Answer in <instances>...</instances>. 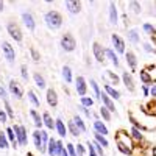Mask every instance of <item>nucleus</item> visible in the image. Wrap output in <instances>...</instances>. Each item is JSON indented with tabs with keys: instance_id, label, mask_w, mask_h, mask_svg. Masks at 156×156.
<instances>
[{
	"instance_id": "nucleus-25",
	"label": "nucleus",
	"mask_w": 156,
	"mask_h": 156,
	"mask_svg": "<svg viewBox=\"0 0 156 156\" xmlns=\"http://www.w3.org/2000/svg\"><path fill=\"white\" fill-rule=\"evenodd\" d=\"M105 56L111 59V62L114 64L115 67H119V66H120V62H119V56H117V55L114 53V50H112V48H105Z\"/></svg>"
},
{
	"instance_id": "nucleus-53",
	"label": "nucleus",
	"mask_w": 156,
	"mask_h": 156,
	"mask_svg": "<svg viewBox=\"0 0 156 156\" xmlns=\"http://www.w3.org/2000/svg\"><path fill=\"white\" fill-rule=\"evenodd\" d=\"M0 122H2V123L8 122V114L5 112V109H0Z\"/></svg>"
},
{
	"instance_id": "nucleus-32",
	"label": "nucleus",
	"mask_w": 156,
	"mask_h": 156,
	"mask_svg": "<svg viewBox=\"0 0 156 156\" xmlns=\"http://www.w3.org/2000/svg\"><path fill=\"white\" fill-rule=\"evenodd\" d=\"M139 75H140V80H142V83H144L145 86L147 84H151L153 83V78L150 76V73L145 70V69H142L140 72H139Z\"/></svg>"
},
{
	"instance_id": "nucleus-1",
	"label": "nucleus",
	"mask_w": 156,
	"mask_h": 156,
	"mask_svg": "<svg viewBox=\"0 0 156 156\" xmlns=\"http://www.w3.org/2000/svg\"><path fill=\"white\" fill-rule=\"evenodd\" d=\"M44 22H45V25L50 30H58V28H61V25H62V16H61L59 11L50 9V11L45 12Z\"/></svg>"
},
{
	"instance_id": "nucleus-11",
	"label": "nucleus",
	"mask_w": 156,
	"mask_h": 156,
	"mask_svg": "<svg viewBox=\"0 0 156 156\" xmlns=\"http://www.w3.org/2000/svg\"><path fill=\"white\" fill-rule=\"evenodd\" d=\"M92 51H94V56L98 62H105L106 56H105V48H103L98 42H94L92 44Z\"/></svg>"
},
{
	"instance_id": "nucleus-59",
	"label": "nucleus",
	"mask_w": 156,
	"mask_h": 156,
	"mask_svg": "<svg viewBox=\"0 0 156 156\" xmlns=\"http://www.w3.org/2000/svg\"><path fill=\"white\" fill-rule=\"evenodd\" d=\"M3 8H5V3H3V2H0V11H3Z\"/></svg>"
},
{
	"instance_id": "nucleus-16",
	"label": "nucleus",
	"mask_w": 156,
	"mask_h": 156,
	"mask_svg": "<svg viewBox=\"0 0 156 156\" xmlns=\"http://www.w3.org/2000/svg\"><path fill=\"white\" fill-rule=\"evenodd\" d=\"M55 129L58 131L59 137H66L67 136V126H66V123L62 122L61 117H58V119L55 120Z\"/></svg>"
},
{
	"instance_id": "nucleus-18",
	"label": "nucleus",
	"mask_w": 156,
	"mask_h": 156,
	"mask_svg": "<svg viewBox=\"0 0 156 156\" xmlns=\"http://www.w3.org/2000/svg\"><path fill=\"white\" fill-rule=\"evenodd\" d=\"M122 81H123V84L126 86V89L129 90V92H134V80H133L131 73L123 72L122 73Z\"/></svg>"
},
{
	"instance_id": "nucleus-42",
	"label": "nucleus",
	"mask_w": 156,
	"mask_h": 156,
	"mask_svg": "<svg viewBox=\"0 0 156 156\" xmlns=\"http://www.w3.org/2000/svg\"><path fill=\"white\" fill-rule=\"evenodd\" d=\"M90 142H92V145H94V150L97 151V154L98 156H105V151H103V150H105V148H103L100 144H98V142L94 139V140H90Z\"/></svg>"
},
{
	"instance_id": "nucleus-51",
	"label": "nucleus",
	"mask_w": 156,
	"mask_h": 156,
	"mask_svg": "<svg viewBox=\"0 0 156 156\" xmlns=\"http://www.w3.org/2000/svg\"><path fill=\"white\" fill-rule=\"evenodd\" d=\"M142 47H144V50L147 51V53H156V48H154L151 44H144Z\"/></svg>"
},
{
	"instance_id": "nucleus-57",
	"label": "nucleus",
	"mask_w": 156,
	"mask_h": 156,
	"mask_svg": "<svg viewBox=\"0 0 156 156\" xmlns=\"http://www.w3.org/2000/svg\"><path fill=\"white\" fill-rule=\"evenodd\" d=\"M142 92H144L145 97H148V95H150V89H148V86H144V87H142Z\"/></svg>"
},
{
	"instance_id": "nucleus-20",
	"label": "nucleus",
	"mask_w": 156,
	"mask_h": 156,
	"mask_svg": "<svg viewBox=\"0 0 156 156\" xmlns=\"http://www.w3.org/2000/svg\"><path fill=\"white\" fill-rule=\"evenodd\" d=\"M100 100L103 101V106H105V108H108L111 112H115V105L112 103V98H109V95L106 92H103L100 95Z\"/></svg>"
},
{
	"instance_id": "nucleus-12",
	"label": "nucleus",
	"mask_w": 156,
	"mask_h": 156,
	"mask_svg": "<svg viewBox=\"0 0 156 156\" xmlns=\"http://www.w3.org/2000/svg\"><path fill=\"white\" fill-rule=\"evenodd\" d=\"M66 9L70 12V14H78V12L81 11V2H76V0H67L66 3H64Z\"/></svg>"
},
{
	"instance_id": "nucleus-2",
	"label": "nucleus",
	"mask_w": 156,
	"mask_h": 156,
	"mask_svg": "<svg viewBox=\"0 0 156 156\" xmlns=\"http://www.w3.org/2000/svg\"><path fill=\"white\" fill-rule=\"evenodd\" d=\"M12 131H14L16 134V140L19 147H25L28 144V134H27V128H25L23 125H12Z\"/></svg>"
},
{
	"instance_id": "nucleus-8",
	"label": "nucleus",
	"mask_w": 156,
	"mask_h": 156,
	"mask_svg": "<svg viewBox=\"0 0 156 156\" xmlns=\"http://www.w3.org/2000/svg\"><path fill=\"white\" fill-rule=\"evenodd\" d=\"M8 89H9V92L12 94V97H14V98H22L23 97V89H22V86L16 80H9Z\"/></svg>"
},
{
	"instance_id": "nucleus-26",
	"label": "nucleus",
	"mask_w": 156,
	"mask_h": 156,
	"mask_svg": "<svg viewBox=\"0 0 156 156\" xmlns=\"http://www.w3.org/2000/svg\"><path fill=\"white\" fill-rule=\"evenodd\" d=\"M128 41L131 44H139L140 42V34H139V31L136 28L128 30Z\"/></svg>"
},
{
	"instance_id": "nucleus-48",
	"label": "nucleus",
	"mask_w": 156,
	"mask_h": 156,
	"mask_svg": "<svg viewBox=\"0 0 156 156\" xmlns=\"http://www.w3.org/2000/svg\"><path fill=\"white\" fill-rule=\"evenodd\" d=\"M128 6L131 8V9H133V12H136V14H139V12H140V5H139L137 2H129V3H128Z\"/></svg>"
},
{
	"instance_id": "nucleus-40",
	"label": "nucleus",
	"mask_w": 156,
	"mask_h": 156,
	"mask_svg": "<svg viewBox=\"0 0 156 156\" xmlns=\"http://www.w3.org/2000/svg\"><path fill=\"white\" fill-rule=\"evenodd\" d=\"M142 30H144L147 34H150V36H154L156 34V28L153 27L151 23H144V25H142Z\"/></svg>"
},
{
	"instance_id": "nucleus-43",
	"label": "nucleus",
	"mask_w": 156,
	"mask_h": 156,
	"mask_svg": "<svg viewBox=\"0 0 156 156\" xmlns=\"http://www.w3.org/2000/svg\"><path fill=\"white\" fill-rule=\"evenodd\" d=\"M106 75L111 78V83L109 84H119V81H120V78L117 76L114 72H111V70H106Z\"/></svg>"
},
{
	"instance_id": "nucleus-21",
	"label": "nucleus",
	"mask_w": 156,
	"mask_h": 156,
	"mask_svg": "<svg viewBox=\"0 0 156 156\" xmlns=\"http://www.w3.org/2000/svg\"><path fill=\"white\" fill-rule=\"evenodd\" d=\"M42 123L47 129H55V120L51 119V115L48 111H44L42 112Z\"/></svg>"
},
{
	"instance_id": "nucleus-46",
	"label": "nucleus",
	"mask_w": 156,
	"mask_h": 156,
	"mask_svg": "<svg viewBox=\"0 0 156 156\" xmlns=\"http://www.w3.org/2000/svg\"><path fill=\"white\" fill-rule=\"evenodd\" d=\"M75 151H76V156H84V154H86V148H84V145H81V144L75 145Z\"/></svg>"
},
{
	"instance_id": "nucleus-23",
	"label": "nucleus",
	"mask_w": 156,
	"mask_h": 156,
	"mask_svg": "<svg viewBox=\"0 0 156 156\" xmlns=\"http://www.w3.org/2000/svg\"><path fill=\"white\" fill-rule=\"evenodd\" d=\"M5 134H6V137L9 140V144L12 145V148H19V144H17V140H16V134H14V131H12V126H8L5 129Z\"/></svg>"
},
{
	"instance_id": "nucleus-30",
	"label": "nucleus",
	"mask_w": 156,
	"mask_h": 156,
	"mask_svg": "<svg viewBox=\"0 0 156 156\" xmlns=\"http://www.w3.org/2000/svg\"><path fill=\"white\" fill-rule=\"evenodd\" d=\"M61 73H62V78H64V81H66V83H72L73 81V78H72V69L69 66H64L61 69Z\"/></svg>"
},
{
	"instance_id": "nucleus-27",
	"label": "nucleus",
	"mask_w": 156,
	"mask_h": 156,
	"mask_svg": "<svg viewBox=\"0 0 156 156\" xmlns=\"http://www.w3.org/2000/svg\"><path fill=\"white\" fill-rule=\"evenodd\" d=\"M33 80H34V83H36V86H37L39 89H45V86H47L45 78L39 73V72H34V73H33Z\"/></svg>"
},
{
	"instance_id": "nucleus-34",
	"label": "nucleus",
	"mask_w": 156,
	"mask_h": 156,
	"mask_svg": "<svg viewBox=\"0 0 156 156\" xmlns=\"http://www.w3.org/2000/svg\"><path fill=\"white\" fill-rule=\"evenodd\" d=\"M28 100L33 103V106H34V108H39V106H41V100L37 98V95L34 94V90H31V89L28 90Z\"/></svg>"
},
{
	"instance_id": "nucleus-17",
	"label": "nucleus",
	"mask_w": 156,
	"mask_h": 156,
	"mask_svg": "<svg viewBox=\"0 0 156 156\" xmlns=\"http://www.w3.org/2000/svg\"><path fill=\"white\" fill-rule=\"evenodd\" d=\"M108 12H109V22H111L112 25H117V22H119V11H117V6H115L114 2L109 3Z\"/></svg>"
},
{
	"instance_id": "nucleus-39",
	"label": "nucleus",
	"mask_w": 156,
	"mask_h": 156,
	"mask_svg": "<svg viewBox=\"0 0 156 156\" xmlns=\"http://www.w3.org/2000/svg\"><path fill=\"white\" fill-rule=\"evenodd\" d=\"M80 105L84 106V108H90L94 105V98H90V97H81L80 98Z\"/></svg>"
},
{
	"instance_id": "nucleus-24",
	"label": "nucleus",
	"mask_w": 156,
	"mask_h": 156,
	"mask_svg": "<svg viewBox=\"0 0 156 156\" xmlns=\"http://www.w3.org/2000/svg\"><path fill=\"white\" fill-rule=\"evenodd\" d=\"M103 87H105V92L109 95V98H115V100L120 98V92L115 87H112L111 84H103Z\"/></svg>"
},
{
	"instance_id": "nucleus-35",
	"label": "nucleus",
	"mask_w": 156,
	"mask_h": 156,
	"mask_svg": "<svg viewBox=\"0 0 156 156\" xmlns=\"http://www.w3.org/2000/svg\"><path fill=\"white\" fill-rule=\"evenodd\" d=\"M90 89H92V92H94V97L97 100H100L101 92H100V87H98V84H97V81L94 80V78H90Z\"/></svg>"
},
{
	"instance_id": "nucleus-44",
	"label": "nucleus",
	"mask_w": 156,
	"mask_h": 156,
	"mask_svg": "<svg viewBox=\"0 0 156 156\" xmlns=\"http://www.w3.org/2000/svg\"><path fill=\"white\" fill-rule=\"evenodd\" d=\"M20 75L23 78V81H28V69H27L25 64H22V66H20Z\"/></svg>"
},
{
	"instance_id": "nucleus-33",
	"label": "nucleus",
	"mask_w": 156,
	"mask_h": 156,
	"mask_svg": "<svg viewBox=\"0 0 156 156\" xmlns=\"http://www.w3.org/2000/svg\"><path fill=\"white\" fill-rule=\"evenodd\" d=\"M66 126H67V131H69V133H70V134H72L73 137H78V136H80V134H81V133H80V129H78V128L75 126V123H73V120H69Z\"/></svg>"
},
{
	"instance_id": "nucleus-52",
	"label": "nucleus",
	"mask_w": 156,
	"mask_h": 156,
	"mask_svg": "<svg viewBox=\"0 0 156 156\" xmlns=\"http://www.w3.org/2000/svg\"><path fill=\"white\" fill-rule=\"evenodd\" d=\"M66 150L69 151V156H76V151H75V145L73 144H67Z\"/></svg>"
},
{
	"instance_id": "nucleus-7",
	"label": "nucleus",
	"mask_w": 156,
	"mask_h": 156,
	"mask_svg": "<svg viewBox=\"0 0 156 156\" xmlns=\"http://www.w3.org/2000/svg\"><path fill=\"white\" fill-rule=\"evenodd\" d=\"M75 89H76V94L78 95L86 97V94H87V83L84 80V76H81V75L76 76V80H75Z\"/></svg>"
},
{
	"instance_id": "nucleus-10",
	"label": "nucleus",
	"mask_w": 156,
	"mask_h": 156,
	"mask_svg": "<svg viewBox=\"0 0 156 156\" xmlns=\"http://www.w3.org/2000/svg\"><path fill=\"white\" fill-rule=\"evenodd\" d=\"M22 22L25 23V27H27L30 31H34V28H36V22H34V17H33L31 12H28V11L22 12Z\"/></svg>"
},
{
	"instance_id": "nucleus-54",
	"label": "nucleus",
	"mask_w": 156,
	"mask_h": 156,
	"mask_svg": "<svg viewBox=\"0 0 156 156\" xmlns=\"http://www.w3.org/2000/svg\"><path fill=\"white\" fill-rule=\"evenodd\" d=\"M78 111H80V112H83L86 117H90V114H92V112L89 111V108H84V106H81V105L78 106Z\"/></svg>"
},
{
	"instance_id": "nucleus-13",
	"label": "nucleus",
	"mask_w": 156,
	"mask_h": 156,
	"mask_svg": "<svg viewBox=\"0 0 156 156\" xmlns=\"http://www.w3.org/2000/svg\"><path fill=\"white\" fill-rule=\"evenodd\" d=\"M47 103L50 108H56L58 106V94L53 87L47 89Z\"/></svg>"
},
{
	"instance_id": "nucleus-58",
	"label": "nucleus",
	"mask_w": 156,
	"mask_h": 156,
	"mask_svg": "<svg viewBox=\"0 0 156 156\" xmlns=\"http://www.w3.org/2000/svg\"><path fill=\"white\" fill-rule=\"evenodd\" d=\"M61 156H69V151L66 150V147H64V150H62V154Z\"/></svg>"
},
{
	"instance_id": "nucleus-55",
	"label": "nucleus",
	"mask_w": 156,
	"mask_h": 156,
	"mask_svg": "<svg viewBox=\"0 0 156 156\" xmlns=\"http://www.w3.org/2000/svg\"><path fill=\"white\" fill-rule=\"evenodd\" d=\"M0 98H2V100H8V92L2 87V84H0Z\"/></svg>"
},
{
	"instance_id": "nucleus-49",
	"label": "nucleus",
	"mask_w": 156,
	"mask_h": 156,
	"mask_svg": "<svg viewBox=\"0 0 156 156\" xmlns=\"http://www.w3.org/2000/svg\"><path fill=\"white\" fill-rule=\"evenodd\" d=\"M30 53H31L33 61H39V59H41V55H39V51H37L34 47H30Z\"/></svg>"
},
{
	"instance_id": "nucleus-47",
	"label": "nucleus",
	"mask_w": 156,
	"mask_h": 156,
	"mask_svg": "<svg viewBox=\"0 0 156 156\" xmlns=\"http://www.w3.org/2000/svg\"><path fill=\"white\" fill-rule=\"evenodd\" d=\"M87 156H98L97 151L94 150V145H92V142L87 140Z\"/></svg>"
},
{
	"instance_id": "nucleus-60",
	"label": "nucleus",
	"mask_w": 156,
	"mask_h": 156,
	"mask_svg": "<svg viewBox=\"0 0 156 156\" xmlns=\"http://www.w3.org/2000/svg\"><path fill=\"white\" fill-rule=\"evenodd\" d=\"M154 8H156V2H154Z\"/></svg>"
},
{
	"instance_id": "nucleus-31",
	"label": "nucleus",
	"mask_w": 156,
	"mask_h": 156,
	"mask_svg": "<svg viewBox=\"0 0 156 156\" xmlns=\"http://www.w3.org/2000/svg\"><path fill=\"white\" fill-rule=\"evenodd\" d=\"M94 139L98 142V144L103 147V148H108L109 147V142H108V139H106V136H103V134H98V133H95L94 131Z\"/></svg>"
},
{
	"instance_id": "nucleus-56",
	"label": "nucleus",
	"mask_w": 156,
	"mask_h": 156,
	"mask_svg": "<svg viewBox=\"0 0 156 156\" xmlns=\"http://www.w3.org/2000/svg\"><path fill=\"white\" fill-rule=\"evenodd\" d=\"M150 95H151L153 98H156V83L151 84V87H150Z\"/></svg>"
},
{
	"instance_id": "nucleus-3",
	"label": "nucleus",
	"mask_w": 156,
	"mask_h": 156,
	"mask_svg": "<svg viewBox=\"0 0 156 156\" xmlns=\"http://www.w3.org/2000/svg\"><path fill=\"white\" fill-rule=\"evenodd\" d=\"M59 45L62 47L64 51L70 53V51H73V50L76 48V41H75V37H73L70 33H66V34H62V36H61Z\"/></svg>"
},
{
	"instance_id": "nucleus-6",
	"label": "nucleus",
	"mask_w": 156,
	"mask_h": 156,
	"mask_svg": "<svg viewBox=\"0 0 156 156\" xmlns=\"http://www.w3.org/2000/svg\"><path fill=\"white\" fill-rule=\"evenodd\" d=\"M115 142H119V144H122V145H125L126 148H129L133 151V148H134V145H133V139L129 137L123 129H120L119 133L115 134Z\"/></svg>"
},
{
	"instance_id": "nucleus-28",
	"label": "nucleus",
	"mask_w": 156,
	"mask_h": 156,
	"mask_svg": "<svg viewBox=\"0 0 156 156\" xmlns=\"http://www.w3.org/2000/svg\"><path fill=\"white\" fill-rule=\"evenodd\" d=\"M72 120H73L75 126H76L78 129H80V133H86V129H87V128H86V123H84V120L81 119L80 115H78V114H76V115H73V119H72Z\"/></svg>"
},
{
	"instance_id": "nucleus-41",
	"label": "nucleus",
	"mask_w": 156,
	"mask_h": 156,
	"mask_svg": "<svg viewBox=\"0 0 156 156\" xmlns=\"http://www.w3.org/2000/svg\"><path fill=\"white\" fill-rule=\"evenodd\" d=\"M3 105H5V112L8 114V117H9V119H14V111H12L9 101L8 100H3Z\"/></svg>"
},
{
	"instance_id": "nucleus-19",
	"label": "nucleus",
	"mask_w": 156,
	"mask_h": 156,
	"mask_svg": "<svg viewBox=\"0 0 156 156\" xmlns=\"http://www.w3.org/2000/svg\"><path fill=\"white\" fill-rule=\"evenodd\" d=\"M94 131L95 133H98V134H103V136H106V134H109V129H108V126L103 123L101 120H94Z\"/></svg>"
},
{
	"instance_id": "nucleus-45",
	"label": "nucleus",
	"mask_w": 156,
	"mask_h": 156,
	"mask_svg": "<svg viewBox=\"0 0 156 156\" xmlns=\"http://www.w3.org/2000/svg\"><path fill=\"white\" fill-rule=\"evenodd\" d=\"M115 144H117V148H119V151H120V153H123V154H126V156L131 154V150H129V148H126L125 145L119 144V142H115Z\"/></svg>"
},
{
	"instance_id": "nucleus-50",
	"label": "nucleus",
	"mask_w": 156,
	"mask_h": 156,
	"mask_svg": "<svg viewBox=\"0 0 156 156\" xmlns=\"http://www.w3.org/2000/svg\"><path fill=\"white\" fill-rule=\"evenodd\" d=\"M62 150H64V144H62V140L56 139V156H61V154H62Z\"/></svg>"
},
{
	"instance_id": "nucleus-9",
	"label": "nucleus",
	"mask_w": 156,
	"mask_h": 156,
	"mask_svg": "<svg viewBox=\"0 0 156 156\" xmlns=\"http://www.w3.org/2000/svg\"><path fill=\"white\" fill-rule=\"evenodd\" d=\"M111 41H112V45H114V48H115V51H117V53H125V41H123V39L119 36V34H112L111 36Z\"/></svg>"
},
{
	"instance_id": "nucleus-14",
	"label": "nucleus",
	"mask_w": 156,
	"mask_h": 156,
	"mask_svg": "<svg viewBox=\"0 0 156 156\" xmlns=\"http://www.w3.org/2000/svg\"><path fill=\"white\" fill-rule=\"evenodd\" d=\"M125 59H126L128 67L131 70H136V67H137V56L134 55V51H131V50L125 51Z\"/></svg>"
},
{
	"instance_id": "nucleus-5",
	"label": "nucleus",
	"mask_w": 156,
	"mask_h": 156,
	"mask_svg": "<svg viewBox=\"0 0 156 156\" xmlns=\"http://www.w3.org/2000/svg\"><path fill=\"white\" fill-rule=\"evenodd\" d=\"M2 53H3L5 59H6L9 64L14 62V59H16V51H14V47H12L9 42H6V41L2 42Z\"/></svg>"
},
{
	"instance_id": "nucleus-4",
	"label": "nucleus",
	"mask_w": 156,
	"mask_h": 156,
	"mask_svg": "<svg viewBox=\"0 0 156 156\" xmlns=\"http://www.w3.org/2000/svg\"><path fill=\"white\" fill-rule=\"evenodd\" d=\"M6 30H8V33H9V36L14 39L16 42H22V37H23V34H22V30H20V27L16 23V22H8V25H6Z\"/></svg>"
},
{
	"instance_id": "nucleus-38",
	"label": "nucleus",
	"mask_w": 156,
	"mask_h": 156,
	"mask_svg": "<svg viewBox=\"0 0 156 156\" xmlns=\"http://www.w3.org/2000/svg\"><path fill=\"white\" fill-rule=\"evenodd\" d=\"M111 114H112V112H111L108 108H105V106L100 108V115L103 117V120H105V122H111V117H112Z\"/></svg>"
},
{
	"instance_id": "nucleus-22",
	"label": "nucleus",
	"mask_w": 156,
	"mask_h": 156,
	"mask_svg": "<svg viewBox=\"0 0 156 156\" xmlns=\"http://www.w3.org/2000/svg\"><path fill=\"white\" fill-rule=\"evenodd\" d=\"M30 115H31V119H33V122H34V126H36V129H42V117H41V114H39L36 109H30Z\"/></svg>"
},
{
	"instance_id": "nucleus-29",
	"label": "nucleus",
	"mask_w": 156,
	"mask_h": 156,
	"mask_svg": "<svg viewBox=\"0 0 156 156\" xmlns=\"http://www.w3.org/2000/svg\"><path fill=\"white\" fill-rule=\"evenodd\" d=\"M47 153H48V156H56V139L55 137H50L48 139Z\"/></svg>"
},
{
	"instance_id": "nucleus-15",
	"label": "nucleus",
	"mask_w": 156,
	"mask_h": 156,
	"mask_svg": "<svg viewBox=\"0 0 156 156\" xmlns=\"http://www.w3.org/2000/svg\"><path fill=\"white\" fill-rule=\"evenodd\" d=\"M33 142H34V148H36L37 151H41L42 154H44V153H47V151L44 150V147H42V139H41V129H34V131H33Z\"/></svg>"
},
{
	"instance_id": "nucleus-36",
	"label": "nucleus",
	"mask_w": 156,
	"mask_h": 156,
	"mask_svg": "<svg viewBox=\"0 0 156 156\" xmlns=\"http://www.w3.org/2000/svg\"><path fill=\"white\" fill-rule=\"evenodd\" d=\"M131 139L136 140V142H140L142 139H144V136H142L140 129H137L136 126H131Z\"/></svg>"
},
{
	"instance_id": "nucleus-37",
	"label": "nucleus",
	"mask_w": 156,
	"mask_h": 156,
	"mask_svg": "<svg viewBox=\"0 0 156 156\" xmlns=\"http://www.w3.org/2000/svg\"><path fill=\"white\" fill-rule=\"evenodd\" d=\"M0 148L2 150L9 148V140H8V137H6V134L3 131H0Z\"/></svg>"
}]
</instances>
